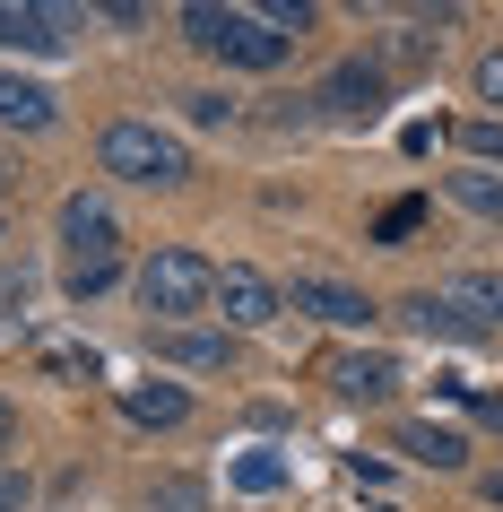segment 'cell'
Wrapping results in <instances>:
<instances>
[{
    "instance_id": "cell-29",
    "label": "cell",
    "mask_w": 503,
    "mask_h": 512,
    "mask_svg": "<svg viewBox=\"0 0 503 512\" xmlns=\"http://www.w3.org/2000/svg\"><path fill=\"white\" fill-rule=\"evenodd\" d=\"M373 512H391V504H373Z\"/></svg>"
},
{
    "instance_id": "cell-13",
    "label": "cell",
    "mask_w": 503,
    "mask_h": 512,
    "mask_svg": "<svg viewBox=\"0 0 503 512\" xmlns=\"http://www.w3.org/2000/svg\"><path fill=\"white\" fill-rule=\"evenodd\" d=\"M157 356L165 365H191V374H226V330H157Z\"/></svg>"
},
{
    "instance_id": "cell-12",
    "label": "cell",
    "mask_w": 503,
    "mask_h": 512,
    "mask_svg": "<svg viewBox=\"0 0 503 512\" xmlns=\"http://www.w3.org/2000/svg\"><path fill=\"white\" fill-rule=\"evenodd\" d=\"M391 443H399L408 460H417V469H460V460H469V443H460L451 426H434V417H399V426H391Z\"/></svg>"
},
{
    "instance_id": "cell-4",
    "label": "cell",
    "mask_w": 503,
    "mask_h": 512,
    "mask_svg": "<svg viewBox=\"0 0 503 512\" xmlns=\"http://www.w3.org/2000/svg\"><path fill=\"white\" fill-rule=\"evenodd\" d=\"M61 243H70V261H113L122 252V217H113L105 191H70L61 200Z\"/></svg>"
},
{
    "instance_id": "cell-24",
    "label": "cell",
    "mask_w": 503,
    "mask_h": 512,
    "mask_svg": "<svg viewBox=\"0 0 503 512\" xmlns=\"http://www.w3.org/2000/svg\"><path fill=\"white\" fill-rule=\"evenodd\" d=\"M477 96L503 105V44H495V53H477Z\"/></svg>"
},
{
    "instance_id": "cell-25",
    "label": "cell",
    "mask_w": 503,
    "mask_h": 512,
    "mask_svg": "<svg viewBox=\"0 0 503 512\" xmlns=\"http://www.w3.org/2000/svg\"><path fill=\"white\" fill-rule=\"evenodd\" d=\"M27 504H35V486L18 469H0V512H27Z\"/></svg>"
},
{
    "instance_id": "cell-27",
    "label": "cell",
    "mask_w": 503,
    "mask_h": 512,
    "mask_svg": "<svg viewBox=\"0 0 503 512\" xmlns=\"http://www.w3.org/2000/svg\"><path fill=\"white\" fill-rule=\"evenodd\" d=\"M486 504H495V512H503V478H486Z\"/></svg>"
},
{
    "instance_id": "cell-21",
    "label": "cell",
    "mask_w": 503,
    "mask_h": 512,
    "mask_svg": "<svg viewBox=\"0 0 503 512\" xmlns=\"http://www.w3.org/2000/svg\"><path fill=\"white\" fill-rule=\"evenodd\" d=\"M113 270H122V261H70V296H105V287H113Z\"/></svg>"
},
{
    "instance_id": "cell-23",
    "label": "cell",
    "mask_w": 503,
    "mask_h": 512,
    "mask_svg": "<svg viewBox=\"0 0 503 512\" xmlns=\"http://www.w3.org/2000/svg\"><path fill=\"white\" fill-rule=\"evenodd\" d=\"M191 105V122H200V131H217V122H235V96H183Z\"/></svg>"
},
{
    "instance_id": "cell-10",
    "label": "cell",
    "mask_w": 503,
    "mask_h": 512,
    "mask_svg": "<svg viewBox=\"0 0 503 512\" xmlns=\"http://www.w3.org/2000/svg\"><path fill=\"white\" fill-rule=\"evenodd\" d=\"M399 313H408V322L425 330V339H486V322H477L469 304L451 296V287H417V296L399 304Z\"/></svg>"
},
{
    "instance_id": "cell-15",
    "label": "cell",
    "mask_w": 503,
    "mask_h": 512,
    "mask_svg": "<svg viewBox=\"0 0 503 512\" xmlns=\"http://www.w3.org/2000/svg\"><path fill=\"white\" fill-rule=\"evenodd\" d=\"M451 200H460V209H477V217H495V226H503V174H486V165H469V174H451Z\"/></svg>"
},
{
    "instance_id": "cell-22",
    "label": "cell",
    "mask_w": 503,
    "mask_h": 512,
    "mask_svg": "<svg viewBox=\"0 0 503 512\" xmlns=\"http://www.w3.org/2000/svg\"><path fill=\"white\" fill-rule=\"evenodd\" d=\"M44 374H61V382H96V356H79V348H44Z\"/></svg>"
},
{
    "instance_id": "cell-19",
    "label": "cell",
    "mask_w": 503,
    "mask_h": 512,
    "mask_svg": "<svg viewBox=\"0 0 503 512\" xmlns=\"http://www.w3.org/2000/svg\"><path fill=\"white\" fill-rule=\"evenodd\" d=\"M460 148H469V157L495 174V165H503V122H495V113H486V122H469V131H460Z\"/></svg>"
},
{
    "instance_id": "cell-11",
    "label": "cell",
    "mask_w": 503,
    "mask_h": 512,
    "mask_svg": "<svg viewBox=\"0 0 503 512\" xmlns=\"http://www.w3.org/2000/svg\"><path fill=\"white\" fill-rule=\"evenodd\" d=\"M53 122H61V96H53V87H44V79H9V70H0V131H53Z\"/></svg>"
},
{
    "instance_id": "cell-1",
    "label": "cell",
    "mask_w": 503,
    "mask_h": 512,
    "mask_svg": "<svg viewBox=\"0 0 503 512\" xmlns=\"http://www.w3.org/2000/svg\"><path fill=\"white\" fill-rule=\"evenodd\" d=\"M183 35L209 61H235V70H278V61H287V35H269L261 9H226V0H191Z\"/></svg>"
},
{
    "instance_id": "cell-8",
    "label": "cell",
    "mask_w": 503,
    "mask_h": 512,
    "mask_svg": "<svg viewBox=\"0 0 503 512\" xmlns=\"http://www.w3.org/2000/svg\"><path fill=\"white\" fill-rule=\"evenodd\" d=\"M330 391H339V400H356V408H382L399 391V365L382 348H356V356H339V365H330Z\"/></svg>"
},
{
    "instance_id": "cell-26",
    "label": "cell",
    "mask_w": 503,
    "mask_h": 512,
    "mask_svg": "<svg viewBox=\"0 0 503 512\" xmlns=\"http://www.w3.org/2000/svg\"><path fill=\"white\" fill-rule=\"evenodd\" d=\"M0 452H18V417H9V400H0Z\"/></svg>"
},
{
    "instance_id": "cell-18",
    "label": "cell",
    "mask_w": 503,
    "mask_h": 512,
    "mask_svg": "<svg viewBox=\"0 0 503 512\" xmlns=\"http://www.w3.org/2000/svg\"><path fill=\"white\" fill-rule=\"evenodd\" d=\"M278 478H287V460H278V452H243L235 460V486H252V495H269Z\"/></svg>"
},
{
    "instance_id": "cell-28",
    "label": "cell",
    "mask_w": 503,
    "mask_h": 512,
    "mask_svg": "<svg viewBox=\"0 0 503 512\" xmlns=\"http://www.w3.org/2000/svg\"><path fill=\"white\" fill-rule=\"evenodd\" d=\"M486 426H503V400H486Z\"/></svg>"
},
{
    "instance_id": "cell-3",
    "label": "cell",
    "mask_w": 503,
    "mask_h": 512,
    "mask_svg": "<svg viewBox=\"0 0 503 512\" xmlns=\"http://www.w3.org/2000/svg\"><path fill=\"white\" fill-rule=\"evenodd\" d=\"M139 304L174 330V322H191V313L217 304V270L191 252V243H165V252H148V270H139Z\"/></svg>"
},
{
    "instance_id": "cell-9",
    "label": "cell",
    "mask_w": 503,
    "mask_h": 512,
    "mask_svg": "<svg viewBox=\"0 0 503 512\" xmlns=\"http://www.w3.org/2000/svg\"><path fill=\"white\" fill-rule=\"evenodd\" d=\"M382 96H391V79H382V61H339L330 79H321V105L330 113H382Z\"/></svg>"
},
{
    "instance_id": "cell-20",
    "label": "cell",
    "mask_w": 503,
    "mask_h": 512,
    "mask_svg": "<svg viewBox=\"0 0 503 512\" xmlns=\"http://www.w3.org/2000/svg\"><path fill=\"white\" fill-rule=\"evenodd\" d=\"M261 27L269 35H304L313 27V0H261Z\"/></svg>"
},
{
    "instance_id": "cell-7",
    "label": "cell",
    "mask_w": 503,
    "mask_h": 512,
    "mask_svg": "<svg viewBox=\"0 0 503 512\" xmlns=\"http://www.w3.org/2000/svg\"><path fill=\"white\" fill-rule=\"evenodd\" d=\"M295 313H313V322H330V330H373V304L356 296V287H339V278H295Z\"/></svg>"
},
{
    "instance_id": "cell-6",
    "label": "cell",
    "mask_w": 503,
    "mask_h": 512,
    "mask_svg": "<svg viewBox=\"0 0 503 512\" xmlns=\"http://www.w3.org/2000/svg\"><path fill=\"white\" fill-rule=\"evenodd\" d=\"M70 18H79V9H44V0H0V44H18V53H61V44H70Z\"/></svg>"
},
{
    "instance_id": "cell-2",
    "label": "cell",
    "mask_w": 503,
    "mask_h": 512,
    "mask_svg": "<svg viewBox=\"0 0 503 512\" xmlns=\"http://www.w3.org/2000/svg\"><path fill=\"white\" fill-rule=\"evenodd\" d=\"M96 157H105V174H113V183H148V191L191 183V148H183L174 131H157V122H105Z\"/></svg>"
},
{
    "instance_id": "cell-14",
    "label": "cell",
    "mask_w": 503,
    "mask_h": 512,
    "mask_svg": "<svg viewBox=\"0 0 503 512\" xmlns=\"http://www.w3.org/2000/svg\"><path fill=\"white\" fill-rule=\"evenodd\" d=\"M122 408H131L139 426H183V417H191V391H183V382H131Z\"/></svg>"
},
{
    "instance_id": "cell-17",
    "label": "cell",
    "mask_w": 503,
    "mask_h": 512,
    "mask_svg": "<svg viewBox=\"0 0 503 512\" xmlns=\"http://www.w3.org/2000/svg\"><path fill=\"white\" fill-rule=\"evenodd\" d=\"M425 226V200H391V209L373 217V243H408Z\"/></svg>"
},
{
    "instance_id": "cell-5",
    "label": "cell",
    "mask_w": 503,
    "mask_h": 512,
    "mask_svg": "<svg viewBox=\"0 0 503 512\" xmlns=\"http://www.w3.org/2000/svg\"><path fill=\"white\" fill-rule=\"evenodd\" d=\"M217 304H226V330H269L278 313H287V296H278L261 270H243V261L217 270Z\"/></svg>"
},
{
    "instance_id": "cell-16",
    "label": "cell",
    "mask_w": 503,
    "mask_h": 512,
    "mask_svg": "<svg viewBox=\"0 0 503 512\" xmlns=\"http://www.w3.org/2000/svg\"><path fill=\"white\" fill-rule=\"evenodd\" d=\"M451 296L469 304V313H477L486 330H503V278H495V270H477V278H451Z\"/></svg>"
}]
</instances>
